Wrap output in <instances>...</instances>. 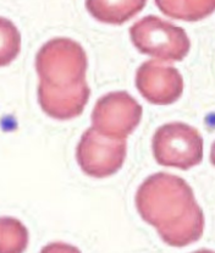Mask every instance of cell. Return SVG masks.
Returning a JSON list of instances; mask_svg holds the SVG:
<instances>
[{"label":"cell","mask_w":215,"mask_h":253,"mask_svg":"<svg viewBox=\"0 0 215 253\" xmlns=\"http://www.w3.org/2000/svg\"><path fill=\"white\" fill-rule=\"evenodd\" d=\"M126 153L128 143L125 138L109 137L92 126L85 131L77 144L76 159L85 174L103 179L121 169Z\"/></svg>","instance_id":"5"},{"label":"cell","mask_w":215,"mask_h":253,"mask_svg":"<svg viewBox=\"0 0 215 253\" xmlns=\"http://www.w3.org/2000/svg\"><path fill=\"white\" fill-rule=\"evenodd\" d=\"M21 50V35L10 20L0 17V68L10 65Z\"/></svg>","instance_id":"10"},{"label":"cell","mask_w":215,"mask_h":253,"mask_svg":"<svg viewBox=\"0 0 215 253\" xmlns=\"http://www.w3.org/2000/svg\"><path fill=\"white\" fill-rule=\"evenodd\" d=\"M209 158H211V163H212V164H213L214 167H215V142H214L213 144H212L211 157H209Z\"/></svg>","instance_id":"11"},{"label":"cell","mask_w":215,"mask_h":253,"mask_svg":"<svg viewBox=\"0 0 215 253\" xmlns=\"http://www.w3.org/2000/svg\"><path fill=\"white\" fill-rule=\"evenodd\" d=\"M136 208L169 246L192 245L204 232L206 219L192 187L176 175L157 172L147 177L136 193Z\"/></svg>","instance_id":"1"},{"label":"cell","mask_w":215,"mask_h":253,"mask_svg":"<svg viewBox=\"0 0 215 253\" xmlns=\"http://www.w3.org/2000/svg\"><path fill=\"white\" fill-rule=\"evenodd\" d=\"M129 37L137 50L163 63L182 61L191 42L182 27L155 16L139 20L129 28Z\"/></svg>","instance_id":"3"},{"label":"cell","mask_w":215,"mask_h":253,"mask_svg":"<svg viewBox=\"0 0 215 253\" xmlns=\"http://www.w3.org/2000/svg\"><path fill=\"white\" fill-rule=\"evenodd\" d=\"M136 86L144 99L152 104L169 105L182 95L183 79L173 66L164 65L159 60H149L137 70Z\"/></svg>","instance_id":"7"},{"label":"cell","mask_w":215,"mask_h":253,"mask_svg":"<svg viewBox=\"0 0 215 253\" xmlns=\"http://www.w3.org/2000/svg\"><path fill=\"white\" fill-rule=\"evenodd\" d=\"M142 105L128 92H110L94 105L92 126L103 135L126 138L142 120Z\"/></svg>","instance_id":"6"},{"label":"cell","mask_w":215,"mask_h":253,"mask_svg":"<svg viewBox=\"0 0 215 253\" xmlns=\"http://www.w3.org/2000/svg\"><path fill=\"white\" fill-rule=\"evenodd\" d=\"M28 230L20 220L0 218V253H19L27 249Z\"/></svg>","instance_id":"9"},{"label":"cell","mask_w":215,"mask_h":253,"mask_svg":"<svg viewBox=\"0 0 215 253\" xmlns=\"http://www.w3.org/2000/svg\"><path fill=\"white\" fill-rule=\"evenodd\" d=\"M203 137L197 128L185 123L162 125L152 139V149L158 164L188 170L203 161Z\"/></svg>","instance_id":"4"},{"label":"cell","mask_w":215,"mask_h":253,"mask_svg":"<svg viewBox=\"0 0 215 253\" xmlns=\"http://www.w3.org/2000/svg\"><path fill=\"white\" fill-rule=\"evenodd\" d=\"M144 0H88L87 6L93 17L100 22L121 25L129 21L143 7Z\"/></svg>","instance_id":"8"},{"label":"cell","mask_w":215,"mask_h":253,"mask_svg":"<svg viewBox=\"0 0 215 253\" xmlns=\"http://www.w3.org/2000/svg\"><path fill=\"white\" fill-rule=\"evenodd\" d=\"M87 69L86 51L70 38H53L40 49L36 56L38 102L46 115L70 120L84 113L90 94Z\"/></svg>","instance_id":"2"}]
</instances>
